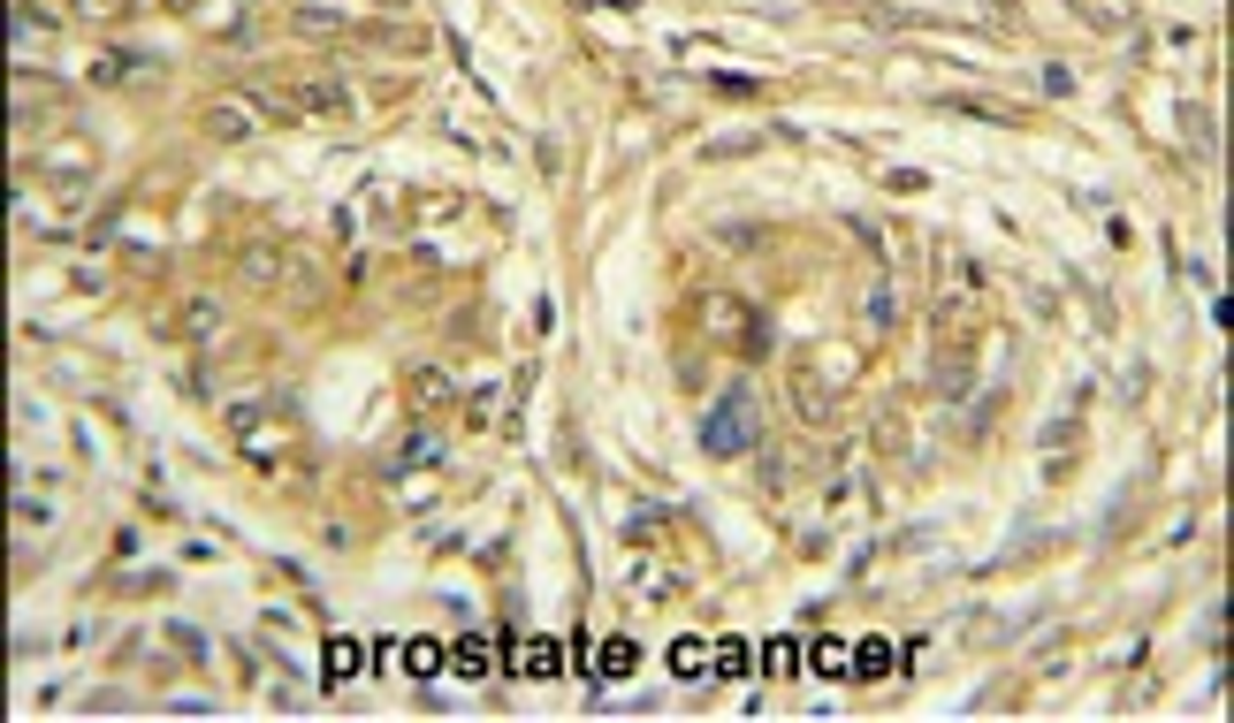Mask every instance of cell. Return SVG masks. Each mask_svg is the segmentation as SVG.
I'll return each instance as SVG.
<instances>
[{
    "mask_svg": "<svg viewBox=\"0 0 1234 723\" xmlns=\"http://www.w3.org/2000/svg\"><path fill=\"white\" fill-rule=\"evenodd\" d=\"M701 449H709V457H747V449H763V412H755L747 389H724V397H717V412H709V427H701Z\"/></svg>",
    "mask_w": 1234,
    "mask_h": 723,
    "instance_id": "6da1fadb",
    "label": "cell"
},
{
    "mask_svg": "<svg viewBox=\"0 0 1234 723\" xmlns=\"http://www.w3.org/2000/svg\"><path fill=\"white\" fill-rule=\"evenodd\" d=\"M701 320H709V335H747V343L763 335V328H755V312H747V305H732V297H701Z\"/></svg>",
    "mask_w": 1234,
    "mask_h": 723,
    "instance_id": "7a4b0ae2",
    "label": "cell"
},
{
    "mask_svg": "<svg viewBox=\"0 0 1234 723\" xmlns=\"http://www.w3.org/2000/svg\"><path fill=\"white\" fill-rule=\"evenodd\" d=\"M298 115H328V123H343V115H351V92H343L335 77H312L306 92H298Z\"/></svg>",
    "mask_w": 1234,
    "mask_h": 723,
    "instance_id": "3957f363",
    "label": "cell"
},
{
    "mask_svg": "<svg viewBox=\"0 0 1234 723\" xmlns=\"http://www.w3.org/2000/svg\"><path fill=\"white\" fill-rule=\"evenodd\" d=\"M1075 15L1089 23V31H1105V38H1120L1128 23H1135V0H1075Z\"/></svg>",
    "mask_w": 1234,
    "mask_h": 723,
    "instance_id": "277c9868",
    "label": "cell"
},
{
    "mask_svg": "<svg viewBox=\"0 0 1234 723\" xmlns=\"http://www.w3.org/2000/svg\"><path fill=\"white\" fill-rule=\"evenodd\" d=\"M632 663H640V647H632V640H603V647H595V686H625V678H632Z\"/></svg>",
    "mask_w": 1234,
    "mask_h": 723,
    "instance_id": "5b68a950",
    "label": "cell"
},
{
    "mask_svg": "<svg viewBox=\"0 0 1234 723\" xmlns=\"http://www.w3.org/2000/svg\"><path fill=\"white\" fill-rule=\"evenodd\" d=\"M511 663H518V678H557V663H564V655H557V640H518V647H511Z\"/></svg>",
    "mask_w": 1234,
    "mask_h": 723,
    "instance_id": "8992f818",
    "label": "cell"
},
{
    "mask_svg": "<svg viewBox=\"0 0 1234 723\" xmlns=\"http://www.w3.org/2000/svg\"><path fill=\"white\" fill-rule=\"evenodd\" d=\"M747 670H755L747 640H709V678H747Z\"/></svg>",
    "mask_w": 1234,
    "mask_h": 723,
    "instance_id": "52a82bcc",
    "label": "cell"
},
{
    "mask_svg": "<svg viewBox=\"0 0 1234 723\" xmlns=\"http://www.w3.org/2000/svg\"><path fill=\"white\" fill-rule=\"evenodd\" d=\"M792 412H808L815 427H831V389L815 374H792Z\"/></svg>",
    "mask_w": 1234,
    "mask_h": 723,
    "instance_id": "ba28073f",
    "label": "cell"
},
{
    "mask_svg": "<svg viewBox=\"0 0 1234 723\" xmlns=\"http://www.w3.org/2000/svg\"><path fill=\"white\" fill-rule=\"evenodd\" d=\"M892 663H900V647H892V640H877V632L854 647V678H892Z\"/></svg>",
    "mask_w": 1234,
    "mask_h": 723,
    "instance_id": "9c48e42d",
    "label": "cell"
},
{
    "mask_svg": "<svg viewBox=\"0 0 1234 723\" xmlns=\"http://www.w3.org/2000/svg\"><path fill=\"white\" fill-rule=\"evenodd\" d=\"M206 130H214V138H244V130H252V100H221V107H206Z\"/></svg>",
    "mask_w": 1234,
    "mask_h": 723,
    "instance_id": "30bf717a",
    "label": "cell"
},
{
    "mask_svg": "<svg viewBox=\"0 0 1234 723\" xmlns=\"http://www.w3.org/2000/svg\"><path fill=\"white\" fill-rule=\"evenodd\" d=\"M358 663H366V647H358V640H328V670H320V678H328V686H351V678H358Z\"/></svg>",
    "mask_w": 1234,
    "mask_h": 723,
    "instance_id": "8fae6325",
    "label": "cell"
},
{
    "mask_svg": "<svg viewBox=\"0 0 1234 723\" xmlns=\"http://www.w3.org/2000/svg\"><path fill=\"white\" fill-rule=\"evenodd\" d=\"M450 663H458L465 678H488V663H495V640H480V632H465L458 647H450Z\"/></svg>",
    "mask_w": 1234,
    "mask_h": 723,
    "instance_id": "7c38bea8",
    "label": "cell"
},
{
    "mask_svg": "<svg viewBox=\"0 0 1234 723\" xmlns=\"http://www.w3.org/2000/svg\"><path fill=\"white\" fill-rule=\"evenodd\" d=\"M671 670L678 678H709V640H671Z\"/></svg>",
    "mask_w": 1234,
    "mask_h": 723,
    "instance_id": "4fadbf2b",
    "label": "cell"
},
{
    "mask_svg": "<svg viewBox=\"0 0 1234 723\" xmlns=\"http://www.w3.org/2000/svg\"><path fill=\"white\" fill-rule=\"evenodd\" d=\"M815 670L823 678H854V647L846 640H815Z\"/></svg>",
    "mask_w": 1234,
    "mask_h": 723,
    "instance_id": "5bb4252c",
    "label": "cell"
},
{
    "mask_svg": "<svg viewBox=\"0 0 1234 723\" xmlns=\"http://www.w3.org/2000/svg\"><path fill=\"white\" fill-rule=\"evenodd\" d=\"M61 8H69L77 23H115V15H130L138 0H61Z\"/></svg>",
    "mask_w": 1234,
    "mask_h": 723,
    "instance_id": "9a60e30c",
    "label": "cell"
},
{
    "mask_svg": "<svg viewBox=\"0 0 1234 723\" xmlns=\"http://www.w3.org/2000/svg\"><path fill=\"white\" fill-rule=\"evenodd\" d=\"M237 267H244L252 283H275V275H283V252H275V244H252V252H244Z\"/></svg>",
    "mask_w": 1234,
    "mask_h": 723,
    "instance_id": "2e32d148",
    "label": "cell"
},
{
    "mask_svg": "<svg viewBox=\"0 0 1234 723\" xmlns=\"http://www.w3.org/2000/svg\"><path fill=\"white\" fill-rule=\"evenodd\" d=\"M130 77H146V54H107L100 61V84H130Z\"/></svg>",
    "mask_w": 1234,
    "mask_h": 723,
    "instance_id": "e0dca14e",
    "label": "cell"
},
{
    "mask_svg": "<svg viewBox=\"0 0 1234 723\" xmlns=\"http://www.w3.org/2000/svg\"><path fill=\"white\" fill-rule=\"evenodd\" d=\"M404 663H412V678H435V670H443L450 655H443L435 640H412V647H404Z\"/></svg>",
    "mask_w": 1234,
    "mask_h": 723,
    "instance_id": "ac0fdd59",
    "label": "cell"
},
{
    "mask_svg": "<svg viewBox=\"0 0 1234 723\" xmlns=\"http://www.w3.org/2000/svg\"><path fill=\"white\" fill-rule=\"evenodd\" d=\"M755 663H770V678H792L800 647H792V640H770V647H755Z\"/></svg>",
    "mask_w": 1234,
    "mask_h": 723,
    "instance_id": "d6986e66",
    "label": "cell"
},
{
    "mask_svg": "<svg viewBox=\"0 0 1234 723\" xmlns=\"http://www.w3.org/2000/svg\"><path fill=\"white\" fill-rule=\"evenodd\" d=\"M640 594H655V601L678 594V572H671V564H648V572H640Z\"/></svg>",
    "mask_w": 1234,
    "mask_h": 723,
    "instance_id": "ffe728a7",
    "label": "cell"
},
{
    "mask_svg": "<svg viewBox=\"0 0 1234 723\" xmlns=\"http://www.w3.org/2000/svg\"><path fill=\"white\" fill-rule=\"evenodd\" d=\"M717 237H724V244H732V252H755V237H763V229H755V221H724V229H717Z\"/></svg>",
    "mask_w": 1234,
    "mask_h": 723,
    "instance_id": "44dd1931",
    "label": "cell"
},
{
    "mask_svg": "<svg viewBox=\"0 0 1234 723\" xmlns=\"http://www.w3.org/2000/svg\"><path fill=\"white\" fill-rule=\"evenodd\" d=\"M412 397H450V374H412Z\"/></svg>",
    "mask_w": 1234,
    "mask_h": 723,
    "instance_id": "7402d4cb",
    "label": "cell"
},
{
    "mask_svg": "<svg viewBox=\"0 0 1234 723\" xmlns=\"http://www.w3.org/2000/svg\"><path fill=\"white\" fill-rule=\"evenodd\" d=\"M183 8H191V0H183Z\"/></svg>",
    "mask_w": 1234,
    "mask_h": 723,
    "instance_id": "603a6c76",
    "label": "cell"
}]
</instances>
